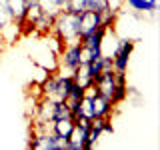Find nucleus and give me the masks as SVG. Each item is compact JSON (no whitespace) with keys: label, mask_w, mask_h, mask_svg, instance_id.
<instances>
[{"label":"nucleus","mask_w":160,"mask_h":150,"mask_svg":"<svg viewBox=\"0 0 160 150\" xmlns=\"http://www.w3.org/2000/svg\"><path fill=\"white\" fill-rule=\"evenodd\" d=\"M52 32L64 40V44H74L80 38V14L62 8L54 14Z\"/></svg>","instance_id":"obj_1"},{"label":"nucleus","mask_w":160,"mask_h":150,"mask_svg":"<svg viewBox=\"0 0 160 150\" xmlns=\"http://www.w3.org/2000/svg\"><path fill=\"white\" fill-rule=\"evenodd\" d=\"M80 44L74 42V44H66L64 50L58 54V68L60 70H66V74L72 76V72L80 66Z\"/></svg>","instance_id":"obj_2"},{"label":"nucleus","mask_w":160,"mask_h":150,"mask_svg":"<svg viewBox=\"0 0 160 150\" xmlns=\"http://www.w3.org/2000/svg\"><path fill=\"white\" fill-rule=\"evenodd\" d=\"M132 50H134V40H120L116 52H114V56H112L114 72H126L128 60L132 56Z\"/></svg>","instance_id":"obj_3"},{"label":"nucleus","mask_w":160,"mask_h":150,"mask_svg":"<svg viewBox=\"0 0 160 150\" xmlns=\"http://www.w3.org/2000/svg\"><path fill=\"white\" fill-rule=\"evenodd\" d=\"M100 26H102V24H100V14L98 12H94V10H84V12H80V36L94 32V30L100 28Z\"/></svg>","instance_id":"obj_4"},{"label":"nucleus","mask_w":160,"mask_h":150,"mask_svg":"<svg viewBox=\"0 0 160 150\" xmlns=\"http://www.w3.org/2000/svg\"><path fill=\"white\" fill-rule=\"evenodd\" d=\"M4 8H6L12 22H18V20L26 18V12H28V6L24 0H4Z\"/></svg>","instance_id":"obj_5"},{"label":"nucleus","mask_w":160,"mask_h":150,"mask_svg":"<svg viewBox=\"0 0 160 150\" xmlns=\"http://www.w3.org/2000/svg\"><path fill=\"white\" fill-rule=\"evenodd\" d=\"M112 106H114V104L110 102L106 96H100V94H96V96L92 98V118L94 116L110 118V116H112Z\"/></svg>","instance_id":"obj_6"},{"label":"nucleus","mask_w":160,"mask_h":150,"mask_svg":"<svg viewBox=\"0 0 160 150\" xmlns=\"http://www.w3.org/2000/svg\"><path fill=\"white\" fill-rule=\"evenodd\" d=\"M74 130V118H60V120H52V132L62 140V144L70 138Z\"/></svg>","instance_id":"obj_7"},{"label":"nucleus","mask_w":160,"mask_h":150,"mask_svg":"<svg viewBox=\"0 0 160 150\" xmlns=\"http://www.w3.org/2000/svg\"><path fill=\"white\" fill-rule=\"evenodd\" d=\"M124 4H128L132 10H136V12H150L154 14L158 10V2L156 0H126Z\"/></svg>","instance_id":"obj_8"},{"label":"nucleus","mask_w":160,"mask_h":150,"mask_svg":"<svg viewBox=\"0 0 160 150\" xmlns=\"http://www.w3.org/2000/svg\"><path fill=\"white\" fill-rule=\"evenodd\" d=\"M72 78H74V82H76L78 86H82V88H86V86L92 84V76H90L86 64H80V66L72 72Z\"/></svg>","instance_id":"obj_9"},{"label":"nucleus","mask_w":160,"mask_h":150,"mask_svg":"<svg viewBox=\"0 0 160 150\" xmlns=\"http://www.w3.org/2000/svg\"><path fill=\"white\" fill-rule=\"evenodd\" d=\"M66 2L68 0H40V6H42V12L56 14L58 10L66 8Z\"/></svg>","instance_id":"obj_10"},{"label":"nucleus","mask_w":160,"mask_h":150,"mask_svg":"<svg viewBox=\"0 0 160 150\" xmlns=\"http://www.w3.org/2000/svg\"><path fill=\"white\" fill-rule=\"evenodd\" d=\"M128 96V86L126 84H118L116 82V86H114L112 90V96H110V102L112 104H120V102H124Z\"/></svg>","instance_id":"obj_11"},{"label":"nucleus","mask_w":160,"mask_h":150,"mask_svg":"<svg viewBox=\"0 0 160 150\" xmlns=\"http://www.w3.org/2000/svg\"><path fill=\"white\" fill-rule=\"evenodd\" d=\"M80 118H92V98H80Z\"/></svg>","instance_id":"obj_12"},{"label":"nucleus","mask_w":160,"mask_h":150,"mask_svg":"<svg viewBox=\"0 0 160 150\" xmlns=\"http://www.w3.org/2000/svg\"><path fill=\"white\" fill-rule=\"evenodd\" d=\"M66 10H70V12H84L86 10V0H68L66 2Z\"/></svg>","instance_id":"obj_13"},{"label":"nucleus","mask_w":160,"mask_h":150,"mask_svg":"<svg viewBox=\"0 0 160 150\" xmlns=\"http://www.w3.org/2000/svg\"><path fill=\"white\" fill-rule=\"evenodd\" d=\"M108 8L106 0H86V10H94V12H100V10Z\"/></svg>","instance_id":"obj_14"},{"label":"nucleus","mask_w":160,"mask_h":150,"mask_svg":"<svg viewBox=\"0 0 160 150\" xmlns=\"http://www.w3.org/2000/svg\"><path fill=\"white\" fill-rule=\"evenodd\" d=\"M8 22H12V20H10V16H8V12H6V8H4V4L0 2V30H2L4 26H6Z\"/></svg>","instance_id":"obj_15"},{"label":"nucleus","mask_w":160,"mask_h":150,"mask_svg":"<svg viewBox=\"0 0 160 150\" xmlns=\"http://www.w3.org/2000/svg\"><path fill=\"white\" fill-rule=\"evenodd\" d=\"M124 2H126V0H106V6L110 10H116V12H118V10L124 6Z\"/></svg>","instance_id":"obj_16"},{"label":"nucleus","mask_w":160,"mask_h":150,"mask_svg":"<svg viewBox=\"0 0 160 150\" xmlns=\"http://www.w3.org/2000/svg\"><path fill=\"white\" fill-rule=\"evenodd\" d=\"M26 6H34V4H40V0H24Z\"/></svg>","instance_id":"obj_17"}]
</instances>
